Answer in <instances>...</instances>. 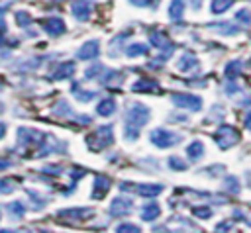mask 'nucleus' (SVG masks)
Instances as JSON below:
<instances>
[{
	"instance_id": "obj_1",
	"label": "nucleus",
	"mask_w": 251,
	"mask_h": 233,
	"mask_svg": "<svg viewBox=\"0 0 251 233\" xmlns=\"http://www.w3.org/2000/svg\"><path fill=\"white\" fill-rule=\"evenodd\" d=\"M149 121V108L143 106L141 102H131L126 108L124 116V137L127 141H135L139 137L141 127Z\"/></svg>"
},
{
	"instance_id": "obj_2",
	"label": "nucleus",
	"mask_w": 251,
	"mask_h": 233,
	"mask_svg": "<svg viewBox=\"0 0 251 233\" xmlns=\"http://www.w3.org/2000/svg\"><path fill=\"white\" fill-rule=\"evenodd\" d=\"M86 143L92 151H102L106 147H110L114 143V131H112V125H102L98 129H94L88 137H86Z\"/></svg>"
},
{
	"instance_id": "obj_3",
	"label": "nucleus",
	"mask_w": 251,
	"mask_h": 233,
	"mask_svg": "<svg viewBox=\"0 0 251 233\" xmlns=\"http://www.w3.org/2000/svg\"><path fill=\"white\" fill-rule=\"evenodd\" d=\"M149 137H151V143H153V145H157V147H161V149L175 147L176 143H180V141H182V135H180V133H173V131L163 129V127L153 129Z\"/></svg>"
},
{
	"instance_id": "obj_4",
	"label": "nucleus",
	"mask_w": 251,
	"mask_h": 233,
	"mask_svg": "<svg viewBox=\"0 0 251 233\" xmlns=\"http://www.w3.org/2000/svg\"><path fill=\"white\" fill-rule=\"evenodd\" d=\"M45 137H47L45 133L31 129V127H20L18 129V145L20 147H41Z\"/></svg>"
},
{
	"instance_id": "obj_5",
	"label": "nucleus",
	"mask_w": 251,
	"mask_h": 233,
	"mask_svg": "<svg viewBox=\"0 0 251 233\" xmlns=\"http://www.w3.org/2000/svg\"><path fill=\"white\" fill-rule=\"evenodd\" d=\"M214 137H216V141L222 149H229L239 141V131L231 125H222V127H218Z\"/></svg>"
},
{
	"instance_id": "obj_6",
	"label": "nucleus",
	"mask_w": 251,
	"mask_h": 233,
	"mask_svg": "<svg viewBox=\"0 0 251 233\" xmlns=\"http://www.w3.org/2000/svg\"><path fill=\"white\" fill-rule=\"evenodd\" d=\"M173 104H176L178 108H186L190 112H198L202 108V100L194 94H184V92H173Z\"/></svg>"
},
{
	"instance_id": "obj_7",
	"label": "nucleus",
	"mask_w": 251,
	"mask_h": 233,
	"mask_svg": "<svg viewBox=\"0 0 251 233\" xmlns=\"http://www.w3.org/2000/svg\"><path fill=\"white\" fill-rule=\"evenodd\" d=\"M98 53H100V41H98V39H90V41H86L84 45H80V49L76 51V59L88 61V59L98 57Z\"/></svg>"
},
{
	"instance_id": "obj_8",
	"label": "nucleus",
	"mask_w": 251,
	"mask_h": 233,
	"mask_svg": "<svg viewBox=\"0 0 251 233\" xmlns=\"http://www.w3.org/2000/svg\"><path fill=\"white\" fill-rule=\"evenodd\" d=\"M122 190H135L137 194H141V196H157L161 190H163V186L161 184H122L120 186Z\"/></svg>"
},
{
	"instance_id": "obj_9",
	"label": "nucleus",
	"mask_w": 251,
	"mask_h": 233,
	"mask_svg": "<svg viewBox=\"0 0 251 233\" xmlns=\"http://www.w3.org/2000/svg\"><path fill=\"white\" fill-rule=\"evenodd\" d=\"M176 69H178L180 72H196V70L200 69V61H198V57H196L194 53H184V55L178 59Z\"/></svg>"
},
{
	"instance_id": "obj_10",
	"label": "nucleus",
	"mask_w": 251,
	"mask_h": 233,
	"mask_svg": "<svg viewBox=\"0 0 251 233\" xmlns=\"http://www.w3.org/2000/svg\"><path fill=\"white\" fill-rule=\"evenodd\" d=\"M71 12L78 22H86L90 18V14H92V2L90 0H76L71 6Z\"/></svg>"
},
{
	"instance_id": "obj_11",
	"label": "nucleus",
	"mask_w": 251,
	"mask_h": 233,
	"mask_svg": "<svg viewBox=\"0 0 251 233\" xmlns=\"http://www.w3.org/2000/svg\"><path fill=\"white\" fill-rule=\"evenodd\" d=\"M92 215V210H86V208H71V210H59L57 211V217H69L73 221H80V219H86Z\"/></svg>"
},
{
	"instance_id": "obj_12",
	"label": "nucleus",
	"mask_w": 251,
	"mask_h": 233,
	"mask_svg": "<svg viewBox=\"0 0 251 233\" xmlns=\"http://www.w3.org/2000/svg\"><path fill=\"white\" fill-rule=\"evenodd\" d=\"M43 29L49 33V35H61V33H65V29H67V25H65V22L61 20V18H47V20H43Z\"/></svg>"
},
{
	"instance_id": "obj_13",
	"label": "nucleus",
	"mask_w": 251,
	"mask_h": 233,
	"mask_svg": "<svg viewBox=\"0 0 251 233\" xmlns=\"http://www.w3.org/2000/svg\"><path fill=\"white\" fill-rule=\"evenodd\" d=\"M110 186H112V180L108 176H102V174L96 176L94 178V186H92V198H96V200L104 198L106 192L110 190Z\"/></svg>"
},
{
	"instance_id": "obj_14",
	"label": "nucleus",
	"mask_w": 251,
	"mask_h": 233,
	"mask_svg": "<svg viewBox=\"0 0 251 233\" xmlns=\"http://www.w3.org/2000/svg\"><path fill=\"white\" fill-rule=\"evenodd\" d=\"M129 208H131V200L124 198V196H118L110 204V215H122L126 211H129Z\"/></svg>"
},
{
	"instance_id": "obj_15",
	"label": "nucleus",
	"mask_w": 251,
	"mask_h": 233,
	"mask_svg": "<svg viewBox=\"0 0 251 233\" xmlns=\"http://www.w3.org/2000/svg\"><path fill=\"white\" fill-rule=\"evenodd\" d=\"M184 10H186L184 0H171V4H169V16H171L173 22L180 23L182 22V16H184Z\"/></svg>"
},
{
	"instance_id": "obj_16",
	"label": "nucleus",
	"mask_w": 251,
	"mask_h": 233,
	"mask_svg": "<svg viewBox=\"0 0 251 233\" xmlns=\"http://www.w3.org/2000/svg\"><path fill=\"white\" fill-rule=\"evenodd\" d=\"M73 72H75V63L67 61V63H61V65L51 72V78H53V80H63V78L73 76Z\"/></svg>"
},
{
	"instance_id": "obj_17",
	"label": "nucleus",
	"mask_w": 251,
	"mask_h": 233,
	"mask_svg": "<svg viewBox=\"0 0 251 233\" xmlns=\"http://www.w3.org/2000/svg\"><path fill=\"white\" fill-rule=\"evenodd\" d=\"M133 90L135 92H159V82L151 78H139L133 84Z\"/></svg>"
},
{
	"instance_id": "obj_18",
	"label": "nucleus",
	"mask_w": 251,
	"mask_h": 233,
	"mask_svg": "<svg viewBox=\"0 0 251 233\" xmlns=\"http://www.w3.org/2000/svg\"><path fill=\"white\" fill-rule=\"evenodd\" d=\"M116 112V100L114 98H104L98 106H96V114H100V116H112Z\"/></svg>"
},
{
	"instance_id": "obj_19",
	"label": "nucleus",
	"mask_w": 251,
	"mask_h": 233,
	"mask_svg": "<svg viewBox=\"0 0 251 233\" xmlns=\"http://www.w3.org/2000/svg\"><path fill=\"white\" fill-rule=\"evenodd\" d=\"M186 155H188V159L190 161H196V159H200L202 155H204V145H202V141H192L188 147H186Z\"/></svg>"
},
{
	"instance_id": "obj_20",
	"label": "nucleus",
	"mask_w": 251,
	"mask_h": 233,
	"mask_svg": "<svg viewBox=\"0 0 251 233\" xmlns=\"http://www.w3.org/2000/svg\"><path fill=\"white\" fill-rule=\"evenodd\" d=\"M159 213H161V210H159L157 204H147V206H143V210H141V219H143V221H151V219H157Z\"/></svg>"
},
{
	"instance_id": "obj_21",
	"label": "nucleus",
	"mask_w": 251,
	"mask_h": 233,
	"mask_svg": "<svg viewBox=\"0 0 251 233\" xmlns=\"http://www.w3.org/2000/svg\"><path fill=\"white\" fill-rule=\"evenodd\" d=\"M149 47L145 43H131L129 47H126V55L127 57H139V55H147Z\"/></svg>"
},
{
	"instance_id": "obj_22",
	"label": "nucleus",
	"mask_w": 251,
	"mask_h": 233,
	"mask_svg": "<svg viewBox=\"0 0 251 233\" xmlns=\"http://www.w3.org/2000/svg\"><path fill=\"white\" fill-rule=\"evenodd\" d=\"M231 4H235V0H212V12L214 14H224L226 10L231 8Z\"/></svg>"
},
{
	"instance_id": "obj_23",
	"label": "nucleus",
	"mask_w": 251,
	"mask_h": 233,
	"mask_svg": "<svg viewBox=\"0 0 251 233\" xmlns=\"http://www.w3.org/2000/svg\"><path fill=\"white\" fill-rule=\"evenodd\" d=\"M210 27H214V29H218V31H224L226 35H233V33H237V31H239V27H237L235 23H227V22H222V23H212Z\"/></svg>"
},
{
	"instance_id": "obj_24",
	"label": "nucleus",
	"mask_w": 251,
	"mask_h": 233,
	"mask_svg": "<svg viewBox=\"0 0 251 233\" xmlns=\"http://www.w3.org/2000/svg\"><path fill=\"white\" fill-rule=\"evenodd\" d=\"M239 72H241V61H231V63H227V67H226V76H227L229 80H233L235 76H239Z\"/></svg>"
},
{
	"instance_id": "obj_25",
	"label": "nucleus",
	"mask_w": 251,
	"mask_h": 233,
	"mask_svg": "<svg viewBox=\"0 0 251 233\" xmlns=\"http://www.w3.org/2000/svg\"><path fill=\"white\" fill-rule=\"evenodd\" d=\"M73 92H75L76 98L82 100V102H88V100H92V98L96 96V92H92V90H82L78 84H73Z\"/></svg>"
},
{
	"instance_id": "obj_26",
	"label": "nucleus",
	"mask_w": 251,
	"mask_h": 233,
	"mask_svg": "<svg viewBox=\"0 0 251 233\" xmlns=\"http://www.w3.org/2000/svg\"><path fill=\"white\" fill-rule=\"evenodd\" d=\"M8 213H10L12 217H22V215L25 213V206H24L22 202H12V204L8 206Z\"/></svg>"
},
{
	"instance_id": "obj_27",
	"label": "nucleus",
	"mask_w": 251,
	"mask_h": 233,
	"mask_svg": "<svg viewBox=\"0 0 251 233\" xmlns=\"http://www.w3.org/2000/svg\"><path fill=\"white\" fill-rule=\"evenodd\" d=\"M235 20L237 22H241V23H251V10L249 8H241V10H237L235 12Z\"/></svg>"
},
{
	"instance_id": "obj_28",
	"label": "nucleus",
	"mask_w": 251,
	"mask_h": 233,
	"mask_svg": "<svg viewBox=\"0 0 251 233\" xmlns=\"http://www.w3.org/2000/svg\"><path fill=\"white\" fill-rule=\"evenodd\" d=\"M16 22H18V25H22V27H27V25L31 23V16H29L27 12L20 10V12H16Z\"/></svg>"
},
{
	"instance_id": "obj_29",
	"label": "nucleus",
	"mask_w": 251,
	"mask_h": 233,
	"mask_svg": "<svg viewBox=\"0 0 251 233\" xmlns=\"http://www.w3.org/2000/svg\"><path fill=\"white\" fill-rule=\"evenodd\" d=\"M116 233H141V229L133 223H120L116 227Z\"/></svg>"
},
{
	"instance_id": "obj_30",
	"label": "nucleus",
	"mask_w": 251,
	"mask_h": 233,
	"mask_svg": "<svg viewBox=\"0 0 251 233\" xmlns=\"http://www.w3.org/2000/svg\"><path fill=\"white\" fill-rule=\"evenodd\" d=\"M100 72H104V67H102L100 63H96V65H92L90 69H86L84 76H86V78H94V76H98Z\"/></svg>"
},
{
	"instance_id": "obj_31",
	"label": "nucleus",
	"mask_w": 251,
	"mask_h": 233,
	"mask_svg": "<svg viewBox=\"0 0 251 233\" xmlns=\"http://www.w3.org/2000/svg\"><path fill=\"white\" fill-rule=\"evenodd\" d=\"M169 166L175 168V170H184V168L188 166V163H182L178 157H171V159H169Z\"/></svg>"
},
{
	"instance_id": "obj_32",
	"label": "nucleus",
	"mask_w": 251,
	"mask_h": 233,
	"mask_svg": "<svg viewBox=\"0 0 251 233\" xmlns=\"http://www.w3.org/2000/svg\"><path fill=\"white\" fill-rule=\"evenodd\" d=\"M14 190V182L8 180V178H2L0 180V194H6V192H12Z\"/></svg>"
},
{
	"instance_id": "obj_33",
	"label": "nucleus",
	"mask_w": 251,
	"mask_h": 233,
	"mask_svg": "<svg viewBox=\"0 0 251 233\" xmlns=\"http://www.w3.org/2000/svg\"><path fill=\"white\" fill-rule=\"evenodd\" d=\"M226 184L229 186V192H231V194H237V192H239V184H237V180H235L233 176H227V178H226Z\"/></svg>"
},
{
	"instance_id": "obj_34",
	"label": "nucleus",
	"mask_w": 251,
	"mask_h": 233,
	"mask_svg": "<svg viewBox=\"0 0 251 233\" xmlns=\"http://www.w3.org/2000/svg\"><path fill=\"white\" fill-rule=\"evenodd\" d=\"M133 6H141V8H147V6H155L159 0H129Z\"/></svg>"
},
{
	"instance_id": "obj_35",
	"label": "nucleus",
	"mask_w": 251,
	"mask_h": 233,
	"mask_svg": "<svg viewBox=\"0 0 251 233\" xmlns=\"http://www.w3.org/2000/svg\"><path fill=\"white\" fill-rule=\"evenodd\" d=\"M192 211H194L196 215H200V217H210V215H212V210L206 208V206H204V210H200V206H198V208H194Z\"/></svg>"
},
{
	"instance_id": "obj_36",
	"label": "nucleus",
	"mask_w": 251,
	"mask_h": 233,
	"mask_svg": "<svg viewBox=\"0 0 251 233\" xmlns=\"http://www.w3.org/2000/svg\"><path fill=\"white\" fill-rule=\"evenodd\" d=\"M229 227H231L229 221H222V225H216V231H218V233H227Z\"/></svg>"
},
{
	"instance_id": "obj_37",
	"label": "nucleus",
	"mask_w": 251,
	"mask_h": 233,
	"mask_svg": "<svg viewBox=\"0 0 251 233\" xmlns=\"http://www.w3.org/2000/svg\"><path fill=\"white\" fill-rule=\"evenodd\" d=\"M12 166V163L8 161V159H2L0 157V170H6V168H10Z\"/></svg>"
},
{
	"instance_id": "obj_38",
	"label": "nucleus",
	"mask_w": 251,
	"mask_h": 233,
	"mask_svg": "<svg viewBox=\"0 0 251 233\" xmlns=\"http://www.w3.org/2000/svg\"><path fill=\"white\" fill-rule=\"evenodd\" d=\"M243 121H245V127L251 131V110L247 112V116H245V119H243Z\"/></svg>"
},
{
	"instance_id": "obj_39",
	"label": "nucleus",
	"mask_w": 251,
	"mask_h": 233,
	"mask_svg": "<svg viewBox=\"0 0 251 233\" xmlns=\"http://www.w3.org/2000/svg\"><path fill=\"white\" fill-rule=\"evenodd\" d=\"M0 233H29L27 229H18V231H14V229H0Z\"/></svg>"
},
{
	"instance_id": "obj_40",
	"label": "nucleus",
	"mask_w": 251,
	"mask_h": 233,
	"mask_svg": "<svg viewBox=\"0 0 251 233\" xmlns=\"http://www.w3.org/2000/svg\"><path fill=\"white\" fill-rule=\"evenodd\" d=\"M4 135H6V123H2V121H0V139H2Z\"/></svg>"
},
{
	"instance_id": "obj_41",
	"label": "nucleus",
	"mask_w": 251,
	"mask_h": 233,
	"mask_svg": "<svg viewBox=\"0 0 251 233\" xmlns=\"http://www.w3.org/2000/svg\"><path fill=\"white\" fill-rule=\"evenodd\" d=\"M6 45V37H4V33H2V29H0V49Z\"/></svg>"
},
{
	"instance_id": "obj_42",
	"label": "nucleus",
	"mask_w": 251,
	"mask_h": 233,
	"mask_svg": "<svg viewBox=\"0 0 251 233\" xmlns=\"http://www.w3.org/2000/svg\"><path fill=\"white\" fill-rule=\"evenodd\" d=\"M0 90H2V84H0Z\"/></svg>"
},
{
	"instance_id": "obj_43",
	"label": "nucleus",
	"mask_w": 251,
	"mask_h": 233,
	"mask_svg": "<svg viewBox=\"0 0 251 233\" xmlns=\"http://www.w3.org/2000/svg\"><path fill=\"white\" fill-rule=\"evenodd\" d=\"M249 65H251V59H249Z\"/></svg>"
}]
</instances>
